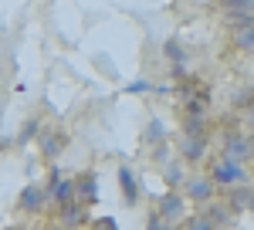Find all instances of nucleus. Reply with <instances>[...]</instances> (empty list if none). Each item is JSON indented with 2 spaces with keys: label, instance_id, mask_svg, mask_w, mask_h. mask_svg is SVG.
I'll use <instances>...</instances> for the list:
<instances>
[{
  "label": "nucleus",
  "instance_id": "obj_1",
  "mask_svg": "<svg viewBox=\"0 0 254 230\" xmlns=\"http://www.w3.org/2000/svg\"><path fill=\"white\" fill-rule=\"evenodd\" d=\"M210 179L214 183H241L244 179V166L237 159H224V163H217L210 170Z\"/></svg>",
  "mask_w": 254,
  "mask_h": 230
},
{
  "label": "nucleus",
  "instance_id": "obj_2",
  "mask_svg": "<svg viewBox=\"0 0 254 230\" xmlns=\"http://www.w3.org/2000/svg\"><path fill=\"white\" fill-rule=\"evenodd\" d=\"M48 196L64 207V203L75 200V183H71V179H61V176H51V193H48Z\"/></svg>",
  "mask_w": 254,
  "mask_h": 230
},
{
  "label": "nucleus",
  "instance_id": "obj_3",
  "mask_svg": "<svg viewBox=\"0 0 254 230\" xmlns=\"http://www.w3.org/2000/svg\"><path fill=\"white\" fill-rule=\"evenodd\" d=\"M187 193H190V200L196 203H207L210 200V193H214V179H187Z\"/></svg>",
  "mask_w": 254,
  "mask_h": 230
},
{
  "label": "nucleus",
  "instance_id": "obj_4",
  "mask_svg": "<svg viewBox=\"0 0 254 230\" xmlns=\"http://www.w3.org/2000/svg\"><path fill=\"white\" fill-rule=\"evenodd\" d=\"M75 196H78L81 203H95L98 200V179L92 176V172H88L81 183H75Z\"/></svg>",
  "mask_w": 254,
  "mask_h": 230
},
{
  "label": "nucleus",
  "instance_id": "obj_5",
  "mask_svg": "<svg viewBox=\"0 0 254 230\" xmlns=\"http://www.w3.org/2000/svg\"><path fill=\"white\" fill-rule=\"evenodd\" d=\"M119 183H122V193H126V203H136L139 200V183L132 179V170H129V166H119Z\"/></svg>",
  "mask_w": 254,
  "mask_h": 230
},
{
  "label": "nucleus",
  "instance_id": "obj_6",
  "mask_svg": "<svg viewBox=\"0 0 254 230\" xmlns=\"http://www.w3.org/2000/svg\"><path fill=\"white\" fill-rule=\"evenodd\" d=\"M159 210H163V217H166V220H176V217L183 213V196H180V193H163Z\"/></svg>",
  "mask_w": 254,
  "mask_h": 230
},
{
  "label": "nucleus",
  "instance_id": "obj_7",
  "mask_svg": "<svg viewBox=\"0 0 254 230\" xmlns=\"http://www.w3.org/2000/svg\"><path fill=\"white\" fill-rule=\"evenodd\" d=\"M20 210H27V213H38L41 207H44V193L38 190V186H27V190L20 193Z\"/></svg>",
  "mask_w": 254,
  "mask_h": 230
},
{
  "label": "nucleus",
  "instance_id": "obj_8",
  "mask_svg": "<svg viewBox=\"0 0 254 230\" xmlns=\"http://www.w3.org/2000/svg\"><path fill=\"white\" fill-rule=\"evenodd\" d=\"M251 156V142H244L241 135H231V142H227V159H248Z\"/></svg>",
  "mask_w": 254,
  "mask_h": 230
},
{
  "label": "nucleus",
  "instance_id": "obj_9",
  "mask_svg": "<svg viewBox=\"0 0 254 230\" xmlns=\"http://www.w3.org/2000/svg\"><path fill=\"white\" fill-rule=\"evenodd\" d=\"M183 156H190V163H196V159L203 156V139H200V135H190V139L183 142Z\"/></svg>",
  "mask_w": 254,
  "mask_h": 230
},
{
  "label": "nucleus",
  "instance_id": "obj_10",
  "mask_svg": "<svg viewBox=\"0 0 254 230\" xmlns=\"http://www.w3.org/2000/svg\"><path fill=\"white\" fill-rule=\"evenodd\" d=\"M41 149H44V156H58L64 149V135H44Z\"/></svg>",
  "mask_w": 254,
  "mask_h": 230
},
{
  "label": "nucleus",
  "instance_id": "obj_11",
  "mask_svg": "<svg viewBox=\"0 0 254 230\" xmlns=\"http://www.w3.org/2000/svg\"><path fill=\"white\" fill-rule=\"evenodd\" d=\"M61 217H64V224H71V227H75V224H85V210L78 213L75 200H71V203H64V213H61Z\"/></svg>",
  "mask_w": 254,
  "mask_h": 230
},
{
  "label": "nucleus",
  "instance_id": "obj_12",
  "mask_svg": "<svg viewBox=\"0 0 254 230\" xmlns=\"http://www.w3.org/2000/svg\"><path fill=\"white\" fill-rule=\"evenodd\" d=\"M237 48H244V51H254V27H241L237 31Z\"/></svg>",
  "mask_w": 254,
  "mask_h": 230
},
{
  "label": "nucleus",
  "instance_id": "obj_13",
  "mask_svg": "<svg viewBox=\"0 0 254 230\" xmlns=\"http://www.w3.org/2000/svg\"><path fill=\"white\" fill-rule=\"evenodd\" d=\"M187 227H196V230H207V227H214V220H207V217H190V220H187Z\"/></svg>",
  "mask_w": 254,
  "mask_h": 230
},
{
  "label": "nucleus",
  "instance_id": "obj_14",
  "mask_svg": "<svg viewBox=\"0 0 254 230\" xmlns=\"http://www.w3.org/2000/svg\"><path fill=\"white\" fill-rule=\"evenodd\" d=\"M159 135H163V125L153 122V125H149V132H146V139H149V142H159Z\"/></svg>",
  "mask_w": 254,
  "mask_h": 230
},
{
  "label": "nucleus",
  "instance_id": "obj_15",
  "mask_svg": "<svg viewBox=\"0 0 254 230\" xmlns=\"http://www.w3.org/2000/svg\"><path fill=\"white\" fill-rule=\"evenodd\" d=\"M224 7H227V10H244L248 0H224Z\"/></svg>",
  "mask_w": 254,
  "mask_h": 230
},
{
  "label": "nucleus",
  "instance_id": "obj_16",
  "mask_svg": "<svg viewBox=\"0 0 254 230\" xmlns=\"http://www.w3.org/2000/svg\"><path fill=\"white\" fill-rule=\"evenodd\" d=\"M95 227H109V230H116V220H112V217H102V220H95Z\"/></svg>",
  "mask_w": 254,
  "mask_h": 230
}]
</instances>
